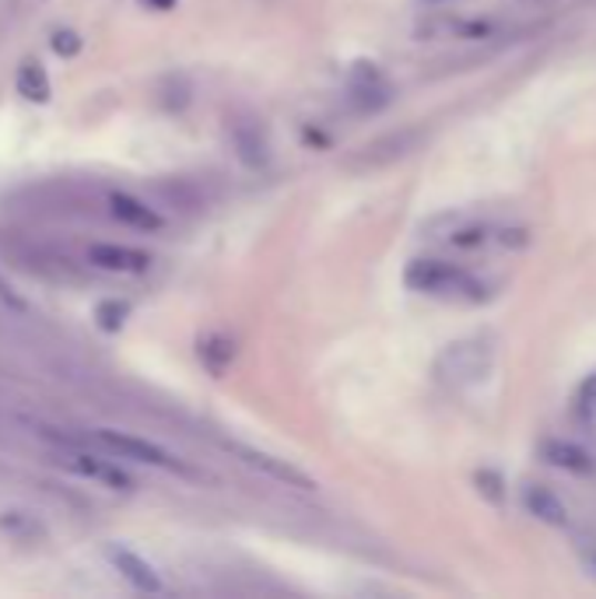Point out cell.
<instances>
[{
  "instance_id": "16",
  "label": "cell",
  "mask_w": 596,
  "mask_h": 599,
  "mask_svg": "<svg viewBox=\"0 0 596 599\" xmlns=\"http://www.w3.org/2000/svg\"><path fill=\"white\" fill-rule=\"evenodd\" d=\"M127 316H130V305L127 302H102L99 308H95V319H99V326L102 329H109V333H117L123 323H127Z\"/></svg>"
},
{
  "instance_id": "9",
  "label": "cell",
  "mask_w": 596,
  "mask_h": 599,
  "mask_svg": "<svg viewBox=\"0 0 596 599\" xmlns=\"http://www.w3.org/2000/svg\"><path fill=\"white\" fill-rule=\"evenodd\" d=\"M541 456H544L550 466L565 470V474H579V477L596 474V459H593L583 446H576V441L550 438V441H544V446H541Z\"/></svg>"
},
{
  "instance_id": "13",
  "label": "cell",
  "mask_w": 596,
  "mask_h": 599,
  "mask_svg": "<svg viewBox=\"0 0 596 599\" xmlns=\"http://www.w3.org/2000/svg\"><path fill=\"white\" fill-rule=\"evenodd\" d=\"M196 358L211 375H225L235 362V341L225 337V333H208V337L196 341Z\"/></svg>"
},
{
  "instance_id": "22",
  "label": "cell",
  "mask_w": 596,
  "mask_h": 599,
  "mask_svg": "<svg viewBox=\"0 0 596 599\" xmlns=\"http://www.w3.org/2000/svg\"><path fill=\"white\" fill-rule=\"evenodd\" d=\"M593 565H596V558H593Z\"/></svg>"
},
{
  "instance_id": "15",
  "label": "cell",
  "mask_w": 596,
  "mask_h": 599,
  "mask_svg": "<svg viewBox=\"0 0 596 599\" xmlns=\"http://www.w3.org/2000/svg\"><path fill=\"white\" fill-rule=\"evenodd\" d=\"M0 529H8L11 537H18V540L42 537L39 519H36V516H29V512H4V516H0Z\"/></svg>"
},
{
  "instance_id": "11",
  "label": "cell",
  "mask_w": 596,
  "mask_h": 599,
  "mask_svg": "<svg viewBox=\"0 0 596 599\" xmlns=\"http://www.w3.org/2000/svg\"><path fill=\"white\" fill-rule=\"evenodd\" d=\"M232 144H235V154L250 169H263V165H267V159H271L267 138H263V130L253 120H235L232 123Z\"/></svg>"
},
{
  "instance_id": "7",
  "label": "cell",
  "mask_w": 596,
  "mask_h": 599,
  "mask_svg": "<svg viewBox=\"0 0 596 599\" xmlns=\"http://www.w3.org/2000/svg\"><path fill=\"white\" fill-rule=\"evenodd\" d=\"M417 141H422V133H414V130L390 133V138H380V141H372V144L362 148L358 165H365V169L390 165V162H396V159H404V154H411Z\"/></svg>"
},
{
  "instance_id": "19",
  "label": "cell",
  "mask_w": 596,
  "mask_h": 599,
  "mask_svg": "<svg viewBox=\"0 0 596 599\" xmlns=\"http://www.w3.org/2000/svg\"><path fill=\"white\" fill-rule=\"evenodd\" d=\"M576 410H579L583 420H593V417H596V375L583 383V389H579V407H576Z\"/></svg>"
},
{
  "instance_id": "8",
  "label": "cell",
  "mask_w": 596,
  "mask_h": 599,
  "mask_svg": "<svg viewBox=\"0 0 596 599\" xmlns=\"http://www.w3.org/2000/svg\"><path fill=\"white\" fill-rule=\"evenodd\" d=\"M109 214H113L120 225L138 229V232H159L162 229V214H154L144 200L130 196V193H109Z\"/></svg>"
},
{
  "instance_id": "4",
  "label": "cell",
  "mask_w": 596,
  "mask_h": 599,
  "mask_svg": "<svg viewBox=\"0 0 596 599\" xmlns=\"http://www.w3.org/2000/svg\"><path fill=\"white\" fill-rule=\"evenodd\" d=\"M99 441L117 453L123 459H138V463H148V466H165V470H180V463H175L162 446H154L148 438H138V435H127V432H113V428H102L99 432Z\"/></svg>"
},
{
  "instance_id": "14",
  "label": "cell",
  "mask_w": 596,
  "mask_h": 599,
  "mask_svg": "<svg viewBox=\"0 0 596 599\" xmlns=\"http://www.w3.org/2000/svg\"><path fill=\"white\" fill-rule=\"evenodd\" d=\"M14 84H18V95H26L29 102H50V78L36 60H26L18 67Z\"/></svg>"
},
{
  "instance_id": "20",
  "label": "cell",
  "mask_w": 596,
  "mask_h": 599,
  "mask_svg": "<svg viewBox=\"0 0 596 599\" xmlns=\"http://www.w3.org/2000/svg\"><path fill=\"white\" fill-rule=\"evenodd\" d=\"M0 305L11 308V313H26V302H21V295L14 292V287L8 284V277L0 274Z\"/></svg>"
},
{
  "instance_id": "2",
  "label": "cell",
  "mask_w": 596,
  "mask_h": 599,
  "mask_svg": "<svg viewBox=\"0 0 596 599\" xmlns=\"http://www.w3.org/2000/svg\"><path fill=\"white\" fill-rule=\"evenodd\" d=\"M488 368H492V347H488V341H481V337L449 344L435 362L438 383H446L453 389L481 383L484 375H488Z\"/></svg>"
},
{
  "instance_id": "18",
  "label": "cell",
  "mask_w": 596,
  "mask_h": 599,
  "mask_svg": "<svg viewBox=\"0 0 596 599\" xmlns=\"http://www.w3.org/2000/svg\"><path fill=\"white\" fill-rule=\"evenodd\" d=\"M449 242L456 250H477V246L488 242V229H459V232L449 235Z\"/></svg>"
},
{
  "instance_id": "5",
  "label": "cell",
  "mask_w": 596,
  "mask_h": 599,
  "mask_svg": "<svg viewBox=\"0 0 596 599\" xmlns=\"http://www.w3.org/2000/svg\"><path fill=\"white\" fill-rule=\"evenodd\" d=\"M109 554V561H113V568L123 575V579L134 586L138 592H148V596H154V592H162L165 589V582H162V575L154 571L141 554H134L130 547H120V544H113L105 550Z\"/></svg>"
},
{
  "instance_id": "17",
  "label": "cell",
  "mask_w": 596,
  "mask_h": 599,
  "mask_svg": "<svg viewBox=\"0 0 596 599\" xmlns=\"http://www.w3.org/2000/svg\"><path fill=\"white\" fill-rule=\"evenodd\" d=\"M50 47H53L57 57H78V53H81V39H78V32H71V29H60V32H53Z\"/></svg>"
},
{
  "instance_id": "10",
  "label": "cell",
  "mask_w": 596,
  "mask_h": 599,
  "mask_svg": "<svg viewBox=\"0 0 596 599\" xmlns=\"http://www.w3.org/2000/svg\"><path fill=\"white\" fill-rule=\"evenodd\" d=\"M68 466H74L78 474L92 477V480H102L105 487H113V491H130V487H134V477L123 474L120 466L92 456V453H74V449H71V453H68Z\"/></svg>"
},
{
  "instance_id": "21",
  "label": "cell",
  "mask_w": 596,
  "mask_h": 599,
  "mask_svg": "<svg viewBox=\"0 0 596 599\" xmlns=\"http://www.w3.org/2000/svg\"><path fill=\"white\" fill-rule=\"evenodd\" d=\"M148 8H154V11H172L175 8V0H144Z\"/></svg>"
},
{
  "instance_id": "6",
  "label": "cell",
  "mask_w": 596,
  "mask_h": 599,
  "mask_svg": "<svg viewBox=\"0 0 596 599\" xmlns=\"http://www.w3.org/2000/svg\"><path fill=\"white\" fill-rule=\"evenodd\" d=\"M88 260L113 274H141L151 266L148 253L130 250V246H113V242H95V246H88Z\"/></svg>"
},
{
  "instance_id": "3",
  "label": "cell",
  "mask_w": 596,
  "mask_h": 599,
  "mask_svg": "<svg viewBox=\"0 0 596 599\" xmlns=\"http://www.w3.org/2000/svg\"><path fill=\"white\" fill-rule=\"evenodd\" d=\"M232 453L250 466V470H256V474H263L267 480H274V484H284V487H295V491H316V480L309 477V474H302L299 466H292V463H284V459H277V456H271V453H260V449H246V446H232Z\"/></svg>"
},
{
  "instance_id": "1",
  "label": "cell",
  "mask_w": 596,
  "mask_h": 599,
  "mask_svg": "<svg viewBox=\"0 0 596 599\" xmlns=\"http://www.w3.org/2000/svg\"><path fill=\"white\" fill-rule=\"evenodd\" d=\"M404 284L411 292L438 295V298H481V284L456 263L446 260H414L404 274Z\"/></svg>"
},
{
  "instance_id": "12",
  "label": "cell",
  "mask_w": 596,
  "mask_h": 599,
  "mask_svg": "<svg viewBox=\"0 0 596 599\" xmlns=\"http://www.w3.org/2000/svg\"><path fill=\"white\" fill-rule=\"evenodd\" d=\"M523 505H526V512L547 522V526H568V508L565 501L555 495V491H547V487H526L523 491Z\"/></svg>"
}]
</instances>
